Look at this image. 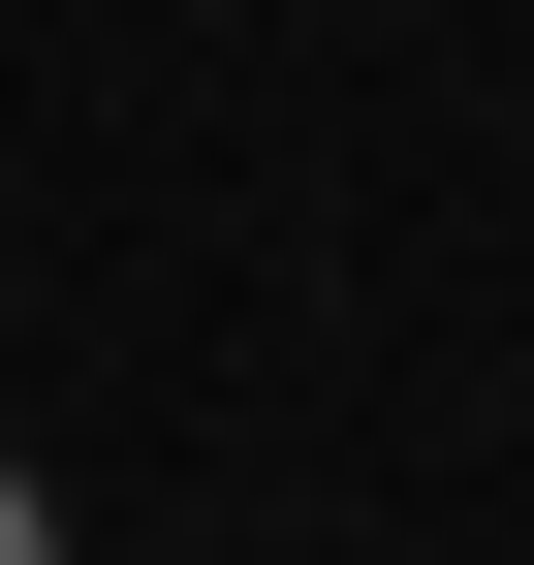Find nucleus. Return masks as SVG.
Wrapping results in <instances>:
<instances>
[{"label": "nucleus", "instance_id": "obj_1", "mask_svg": "<svg viewBox=\"0 0 534 565\" xmlns=\"http://www.w3.org/2000/svg\"><path fill=\"white\" fill-rule=\"evenodd\" d=\"M0 565H63V503H32V471H0Z\"/></svg>", "mask_w": 534, "mask_h": 565}]
</instances>
